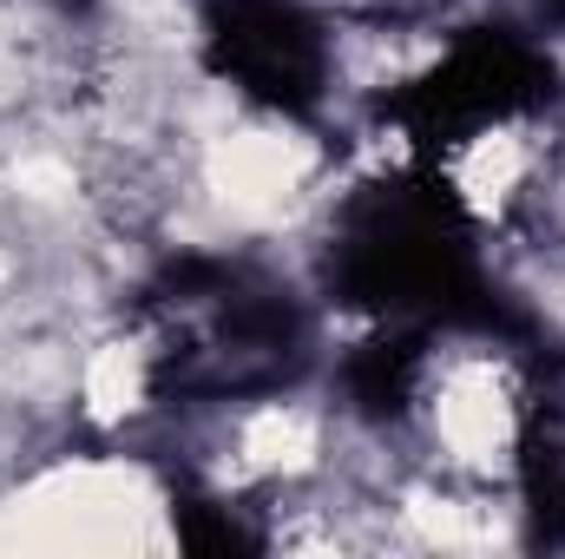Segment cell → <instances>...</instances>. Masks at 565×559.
<instances>
[{
	"mask_svg": "<svg viewBox=\"0 0 565 559\" xmlns=\"http://www.w3.org/2000/svg\"><path fill=\"white\" fill-rule=\"evenodd\" d=\"M322 296L355 323H408L434 336H520L480 257V211L434 165L395 158L355 184L322 238Z\"/></svg>",
	"mask_w": 565,
	"mask_h": 559,
	"instance_id": "obj_1",
	"label": "cell"
},
{
	"mask_svg": "<svg viewBox=\"0 0 565 559\" xmlns=\"http://www.w3.org/2000/svg\"><path fill=\"white\" fill-rule=\"evenodd\" d=\"M151 389L178 402H264L309 362V303L244 257H171L151 289Z\"/></svg>",
	"mask_w": 565,
	"mask_h": 559,
	"instance_id": "obj_2",
	"label": "cell"
},
{
	"mask_svg": "<svg viewBox=\"0 0 565 559\" xmlns=\"http://www.w3.org/2000/svg\"><path fill=\"white\" fill-rule=\"evenodd\" d=\"M559 93L565 80L546 33L473 20L454 27L408 80H395L375 99V119L395 139V158H415L454 178L467 158L513 145L526 126H540L559 106Z\"/></svg>",
	"mask_w": 565,
	"mask_h": 559,
	"instance_id": "obj_3",
	"label": "cell"
},
{
	"mask_svg": "<svg viewBox=\"0 0 565 559\" xmlns=\"http://www.w3.org/2000/svg\"><path fill=\"white\" fill-rule=\"evenodd\" d=\"M198 66L257 119L309 126L335 93V27L309 0H204Z\"/></svg>",
	"mask_w": 565,
	"mask_h": 559,
	"instance_id": "obj_4",
	"label": "cell"
},
{
	"mask_svg": "<svg viewBox=\"0 0 565 559\" xmlns=\"http://www.w3.org/2000/svg\"><path fill=\"white\" fill-rule=\"evenodd\" d=\"M171 534H178V547H191V553H257L264 547V534L244 520V507H231V500H178L171 507Z\"/></svg>",
	"mask_w": 565,
	"mask_h": 559,
	"instance_id": "obj_5",
	"label": "cell"
},
{
	"mask_svg": "<svg viewBox=\"0 0 565 559\" xmlns=\"http://www.w3.org/2000/svg\"><path fill=\"white\" fill-rule=\"evenodd\" d=\"M46 7H53V13H60V20H86V13H93V7H99V0H46Z\"/></svg>",
	"mask_w": 565,
	"mask_h": 559,
	"instance_id": "obj_6",
	"label": "cell"
},
{
	"mask_svg": "<svg viewBox=\"0 0 565 559\" xmlns=\"http://www.w3.org/2000/svg\"><path fill=\"white\" fill-rule=\"evenodd\" d=\"M540 7H546V20H553V27H565V0H540Z\"/></svg>",
	"mask_w": 565,
	"mask_h": 559,
	"instance_id": "obj_7",
	"label": "cell"
}]
</instances>
